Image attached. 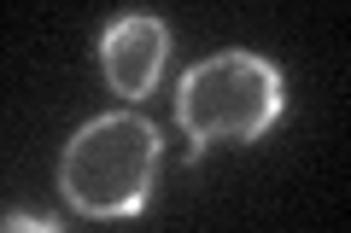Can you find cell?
Here are the masks:
<instances>
[{
    "label": "cell",
    "instance_id": "cell-1",
    "mask_svg": "<svg viewBox=\"0 0 351 233\" xmlns=\"http://www.w3.org/2000/svg\"><path fill=\"white\" fill-rule=\"evenodd\" d=\"M152 169H158V135L141 117H100L64 146L59 187L82 216H135L152 193Z\"/></svg>",
    "mask_w": 351,
    "mask_h": 233
},
{
    "label": "cell",
    "instance_id": "cell-2",
    "mask_svg": "<svg viewBox=\"0 0 351 233\" xmlns=\"http://www.w3.org/2000/svg\"><path fill=\"white\" fill-rule=\"evenodd\" d=\"M281 70L258 53H217L182 76L176 117L199 146L211 140H258L281 117Z\"/></svg>",
    "mask_w": 351,
    "mask_h": 233
},
{
    "label": "cell",
    "instance_id": "cell-3",
    "mask_svg": "<svg viewBox=\"0 0 351 233\" xmlns=\"http://www.w3.org/2000/svg\"><path fill=\"white\" fill-rule=\"evenodd\" d=\"M164 47H170V36H164L158 18H117L100 41V64H106L112 94H123V99L152 94V82L164 70Z\"/></svg>",
    "mask_w": 351,
    "mask_h": 233
},
{
    "label": "cell",
    "instance_id": "cell-4",
    "mask_svg": "<svg viewBox=\"0 0 351 233\" xmlns=\"http://www.w3.org/2000/svg\"><path fill=\"white\" fill-rule=\"evenodd\" d=\"M0 233H59L53 221H36V216H12V221H0Z\"/></svg>",
    "mask_w": 351,
    "mask_h": 233
}]
</instances>
